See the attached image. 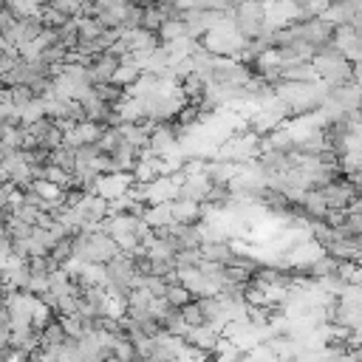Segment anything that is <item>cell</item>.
I'll use <instances>...</instances> for the list:
<instances>
[{
    "label": "cell",
    "instance_id": "cell-6",
    "mask_svg": "<svg viewBox=\"0 0 362 362\" xmlns=\"http://www.w3.org/2000/svg\"><path fill=\"white\" fill-rule=\"evenodd\" d=\"M68 342L65 328L59 325V320H54L42 334H40V351H51V348H62Z\"/></svg>",
    "mask_w": 362,
    "mask_h": 362
},
{
    "label": "cell",
    "instance_id": "cell-9",
    "mask_svg": "<svg viewBox=\"0 0 362 362\" xmlns=\"http://www.w3.org/2000/svg\"><path fill=\"white\" fill-rule=\"evenodd\" d=\"M164 300H167L173 308H184V305H187V303H192L195 297L187 291V286H181V283H170V286H167V297H164Z\"/></svg>",
    "mask_w": 362,
    "mask_h": 362
},
{
    "label": "cell",
    "instance_id": "cell-7",
    "mask_svg": "<svg viewBox=\"0 0 362 362\" xmlns=\"http://www.w3.org/2000/svg\"><path fill=\"white\" fill-rule=\"evenodd\" d=\"M102 25H99V20L96 17H76V34H79V40L82 42H93V40H99L102 37Z\"/></svg>",
    "mask_w": 362,
    "mask_h": 362
},
{
    "label": "cell",
    "instance_id": "cell-1",
    "mask_svg": "<svg viewBox=\"0 0 362 362\" xmlns=\"http://www.w3.org/2000/svg\"><path fill=\"white\" fill-rule=\"evenodd\" d=\"M235 31L249 42V40H257L263 37L269 28H266V6L263 3H240L235 6Z\"/></svg>",
    "mask_w": 362,
    "mask_h": 362
},
{
    "label": "cell",
    "instance_id": "cell-4",
    "mask_svg": "<svg viewBox=\"0 0 362 362\" xmlns=\"http://www.w3.org/2000/svg\"><path fill=\"white\" fill-rule=\"evenodd\" d=\"M209 189H212V181L206 178V173H201V175H189V178H184V184H181V189H178V201L204 204L206 195H209Z\"/></svg>",
    "mask_w": 362,
    "mask_h": 362
},
{
    "label": "cell",
    "instance_id": "cell-12",
    "mask_svg": "<svg viewBox=\"0 0 362 362\" xmlns=\"http://www.w3.org/2000/svg\"><path fill=\"white\" fill-rule=\"evenodd\" d=\"M11 345V320H8V311L0 308V351Z\"/></svg>",
    "mask_w": 362,
    "mask_h": 362
},
{
    "label": "cell",
    "instance_id": "cell-10",
    "mask_svg": "<svg viewBox=\"0 0 362 362\" xmlns=\"http://www.w3.org/2000/svg\"><path fill=\"white\" fill-rule=\"evenodd\" d=\"M28 189H34L42 201H62V189L57 187V184H51V181H31V187Z\"/></svg>",
    "mask_w": 362,
    "mask_h": 362
},
{
    "label": "cell",
    "instance_id": "cell-3",
    "mask_svg": "<svg viewBox=\"0 0 362 362\" xmlns=\"http://www.w3.org/2000/svg\"><path fill=\"white\" fill-rule=\"evenodd\" d=\"M178 147H181V141H178L175 127H170V124H156V127H153V133H150V147H147L153 156L164 158V156H170V153L178 150Z\"/></svg>",
    "mask_w": 362,
    "mask_h": 362
},
{
    "label": "cell",
    "instance_id": "cell-5",
    "mask_svg": "<svg viewBox=\"0 0 362 362\" xmlns=\"http://www.w3.org/2000/svg\"><path fill=\"white\" fill-rule=\"evenodd\" d=\"M119 71V57L116 54H99L90 59V76H93V85H110L113 76Z\"/></svg>",
    "mask_w": 362,
    "mask_h": 362
},
{
    "label": "cell",
    "instance_id": "cell-8",
    "mask_svg": "<svg viewBox=\"0 0 362 362\" xmlns=\"http://www.w3.org/2000/svg\"><path fill=\"white\" fill-rule=\"evenodd\" d=\"M48 158H51V164H54V167H59V170H65V173H71V175H74V170H76V153H74L71 147H65V144H62V147H59V150H54Z\"/></svg>",
    "mask_w": 362,
    "mask_h": 362
},
{
    "label": "cell",
    "instance_id": "cell-11",
    "mask_svg": "<svg viewBox=\"0 0 362 362\" xmlns=\"http://www.w3.org/2000/svg\"><path fill=\"white\" fill-rule=\"evenodd\" d=\"M181 317H184V322H187L189 328H195V325H204V322H206V320H204V311H201V305H198V300L187 303V305L181 308Z\"/></svg>",
    "mask_w": 362,
    "mask_h": 362
},
{
    "label": "cell",
    "instance_id": "cell-2",
    "mask_svg": "<svg viewBox=\"0 0 362 362\" xmlns=\"http://www.w3.org/2000/svg\"><path fill=\"white\" fill-rule=\"evenodd\" d=\"M136 187V178L133 173H110V175H99L96 187H93V195H99L102 201H119L124 198L130 189Z\"/></svg>",
    "mask_w": 362,
    "mask_h": 362
}]
</instances>
